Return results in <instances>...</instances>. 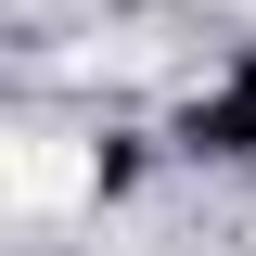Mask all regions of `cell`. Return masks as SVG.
<instances>
[{
    "label": "cell",
    "instance_id": "1",
    "mask_svg": "<svg viewBox=\"0 0 256 256\" xmlns=\"http://www.w3.org/2000/svg\"><path fill=\"white\" fill-rule=\"evenodd\" d=\"M90 180H102V154H90V141H64V128H26V141H13V166H0L13 218H64Z\"/></svg>",
    "mask_w": 256,
    "mask_h": 256
}]
</instances>
